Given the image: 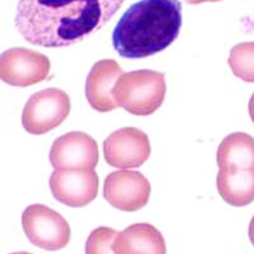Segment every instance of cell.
Returning a JSON list of instances; mask_svg holds the SVG:
<instances>
[{"mask_svg":"<svg viewBox=\"0 0 254 254\" xmlns=\"http://www.w3.org/2000/svg\"><path fill=\"white\" fill-rule=\"evenodd\" d=\"M125 0H19L15 26L28 43L69 46L105 26Z\"/></svg>","mask_w":254,"mask_h":254,"instance_id":"obj_1","label":"cell"},{"mask_svg":"<svg viewBox=\"0 0 254 254\" xmlns=\"http://www.w3.org/2000/svg\"><path fill=\"white\" fill-rule=\"evenodd\" d=\"M179 0H140L123 14L112 34L119 55L128 59L160 52L178 37L182 24Z\"/></svg>","mask_w":254,"mask_h":254,"instance_id":"obj_2","label":"cell"},{"mask_svg":"<svg viewBox=\"0 0 254 254\" xmlns=\"http://www.w3.org/2000/svg\"><path fill=\"white\" fill-rule=\"evenodd\" d=\"M166 89L163 73L143 69L123 73L113 94L119 107L134 115L146 116L161 106Z\"/></svg>","mask_w":254,"mask_h":254,"instance_id":"obj_3","label":"cell"},{"mask_svg":"<svg viewBox=\"0 0 254 254\" xmlns=\"http://www.w3.org/2000/svg\"><path fill=\"white\" fill-rule=\"evenodd\" d=\"M70 100L64 91L51 87L35 93L22 111V124L28 132L44 134L60 125L69 115Z\"/></svg>","mask_w":254,"mask_h":254,"instance_id":"obj_4","label":"cell"},{"mask_svg":"<svg viewBox=\"0 0 254 254\" xmlns=\"http://www.w3.org/2000/svg\"><path fill=\"white\" fill-rule=\"evenodd\" d=\"M21 223L30 242L41 249L57 251L69 242L71 230L67 222L59 212L45 205L27 206L22 213Z\"/></svg>","mask_w":254,"mask_h":254,"instance_id":"obj_5","label":"cell"},{"mask_svg":"<svg viewBox=\"0 0 254 254\" xmlns=\"http://www.w3.org/2000/svg\"><path fill=\"white\" fill-rule=\"evenodd\" d=\"M50 68L46 56L26 48H10L0 58V79L13 86L26 87L44 80Z\"/></svg>","mask_w":254,"mask_h":254,"instance_id":"obj_6","label":"cell"},{"mask_svg":"<svg viewBox=\"0 0 254 254\" xmlns=\"http://www.w3.org/2000/svg\"><path fill=\"white\" fill-rule=\"evenodd\" d=\"M150 192L149 181L139 171H116L104 180V197L112 206L124 211L143 208L148 202Z\"/></svg>","mask_w":254,"mask_h":254,"instance_id":"obj_7","label":"cell"},{"mask_svg":"<svg viewBox=\"0 0 254 254\" xmlns=\"http://www.w3.org/2000/svg\"><path fill=\"white\" fill-rule=\"evenodd\" d=\"M49 186L53 196L61 203L80 207L97 196L99 177L93 169H56L51 175Z\"/></svg>","mask_w":254,"mask_h":254,"instance_id":"obj_8","label":"cell"},{"mask_svg":"<svg viewBox=\"0 0 254 254\" xmlns=\"http://www.w3.org/2000/svg\"><path fill=\"white\" fill-rule=\"evenodd\" d=\"M104 157L117 168H138L148 159L151 146L147 135L134 127H125L111 133L103 142Z\"/></svg>","mask_w":254,"mask_h":254,"instance_id":"obj_9","label":"cell"},{"mask_svg":"<svg viewBox=\"0 0 254 254\" xmlns=\"http://www.w3.org/2000/svg\"><path fill=\"white\" fill-rule=\"evenodd\" d=\"M49 160L56 169H94L99 161L98 144L84 132H67L54 140Z\"/></svg>","mask_w":254,"mask_h":254,"instance_id":"obj_10","label":"cell"},{"mask_svg":"<svg viewBox=\"0 0 254 254\" xmlns=\"http://www.w3.org/2000/svg\"><path fill=\"white\" fill-rule=\"evenodd\" d=\"M123 73L122 68L114 60H101L93 65L86 80L85 94L93 109L107 112L119 107L113 91Z\"/></svg>","mask_w":254,"mask_h":254,"instance_id":"obj_11","label":"cell"},{"mask_svg":"<svg viewBox=\"0 0 254 254\" xmlns=\"http://www.w3.org/2000/svg\"><path fill=\"white\" fill-rule=\"evenodd\" d=\"M113 251L118 254H164L166 247L161 232L152 225L142 222L133 224L120 231Z\"/></svg>","mask_w":254,"mask_h":254,"instance_id":"obj_12","label":"cell"},{"mask_svg":"<svg viewBox=\"0 0 254 254\" xmlns=\"http://www.w3.org/2000/svg\"><path fill=\"white\" fill-rule=\"evenodd\" d=\"M216 185L227 203L237 207L248 205L254 200V169H219Z\"/></svg>","mask_w":254,"mask_h":254,"instance_id":"obj_13","label":"cell"},{"mask_svg":"<svg viewBox=\"0 0 254 254\" xmlns=\"http://www.w3.org/2000/svg\"><path fill=\"white\" fill-rule=\"evenodd\" d=\"M216 161L219 169H254V138L243 132L228 134L218 146Z\"/></svg>","mask_w":254,"mask_h":254,"instance_id":"obj_14","label":"cell"},{"mask_svg":"<svg viewBox=\"0 0 254 254\" xmlns=\"http://www.w3.org/2000/svg\"><path fill=\"white\" fill-rule=\"evenodd\" d=\"M228 64L236 76L247 82H254V42H245L233 46Z\"/></svg>","mask_w":254,"mask_h":254,"instance_id":"obj_15","label":"cell"},{"mask_svg":"<svg viewBox=\"0 0 254 254\" xmlns=\"http://www.w3.org/2000/svg\"><path fill=\"white\" fill-rule=\"evenodd\" d=\"M120 231L113 228L101 226L89 234L85 245L86 254H114L113 247Z\"/></svg>","mask_w":254,"mask_h":254,"instance_id":"obj_16","label":"cell"},{"mask_svg":"<svg viewBox=\"0 0 254 254\" xmlns=\"http://www.w3.org/2000/svg\"><path fill=\"white\" fill-rule=\"evenodd\" d=\"M248 110L250 118L254 124V93L250 99L248 104Z\"/></svg>","mask_w":254,"mask_h":254,"instance_id":"obj_17","label":"cell"},{"mask_svg":"<svg viewBox=\"0 0 254 254\" xmlns=\"http://www.w3.org/2000/svg\"><path fill=\"white\" fill-rule=\"evenodd\" d=\"M249 236L252 244L254 246V216L251 219L250 223Z\"/></svg>","mask_w":254,"mask_h":254,"instance_id":"obj_18","label":"cell"}]
</instances>
